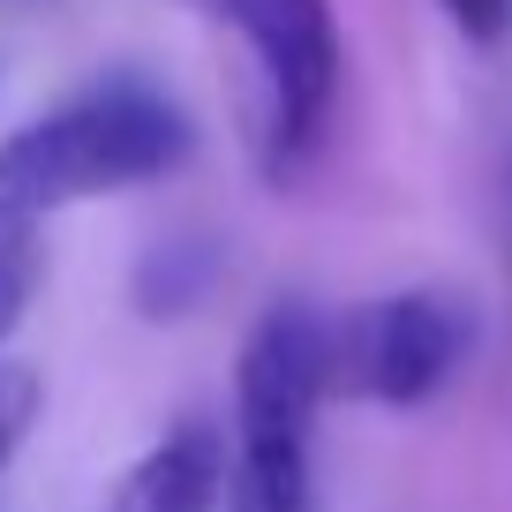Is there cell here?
<instances>
[{"instance_id":"cell-1","label":"cell","mask_w":512,"mask_h":512,"mask_svg":"<svg viewBox=\"0 0 512 512\" xmlns=\"http://www.w3.org/2000/svg\"><path fill=\"white\" fill-rule=\"evenodd\" d=\"M196 128L151 83H98V91L23 121L0 144V219H46L91 196L159 181L189 159Z\"/></svg>"},{"instance_id":"cell-4","label":"cell","mask_w":512,"mask_h":512,"mask_svg":"<svg viewBox=\"0 0 512 512\" xmlns=\"http://www.w3.org/2000/svg\"><path fill=\"white\" fill-rule=\"evenodd\" d=\"M475 302L452 287H392L369 302L324 317V354H332V392L377 407H422L437 400L475 354Z\"/></svg>"},{"instance_id":"cell-2","label":"cell","mask_w":512,"mask_h":512,"mask_svg":"<svg viewBox=\"0 0 512 512\" xmlns=\"http://www.w3.org/2000/svg\"><path fill=\"white\" fill-rule=\"evenodd\" d=\"M332 400L324 309L272 302L256 317L234 377V460L226 512H309L317 475V407Z\"/></svg>"},{"instance_id":"cell-6","label":"cell","mask_w":512,"mask_h":512,"mask_svg":"<svg viewBox=\"0 0 512 512\" xmlns=\"http://www.w3.org/2000/svg\"><path fill=\"white\" fill-rule=\"evenodd\" d=\"M38 272H46V249H38V219H0V347L23 324L38 294Z\"/></svg>"},{"instance_id":"cell-5","label":"cell","mask_w":512,"mask_h":512,"mask_svg":"<svg viewBox=\"0 0 512 512\" xmlns=\"http://www.w3.org/2000/svg\"><path fill=\"white\" fill-rule=\"evenodd\" d=\"M219 505H226V437L204 415H189L121 475L106 512H219Z\"/></svg>"},{"instance_id":"cell-8","label":"cell","mask_w":512,"mask_h":512,"mask_svg":"<svg viewBox=\"0 0 512 512\" xmlns=\"http://www.w3.org/2000/svg\"><path fill=\"white\" fill-rule=\"evenodd\" d=\"M445 16L460 23L467 38H482V46H490V38L512 31V0H445Z\"/></svg>"},{"instance_id":"cell-3","label":"cell","mask_w":512,"mask_h":512,"mask_svg":"<svg viewBox=\"0 0 512 512\" xmlns=\"http://www.w3.org/2000/svg\"><path fill=\"white\" fill-rule=\"evenodd\" d=\"M196 16L226 23L249 46L256 83H264V174L294 181L317 159L324 128H332L339 83H347V46H339L332 0H189Z\"/></svg>"},{"instance_id":"cell-7","label":"cell","mask_w":512,"mask_h":512,"mask_svg":"<svg viewBox=\"0 0 512 512\" xmlns=\"http://www.w3.org/2000/svg\"><path fill=\"white\" fill-rule=\"evenodd\" d=\"M31 422H38V377L23 362H0V467L23 452Z\"/></svg>"}]
</instances>
